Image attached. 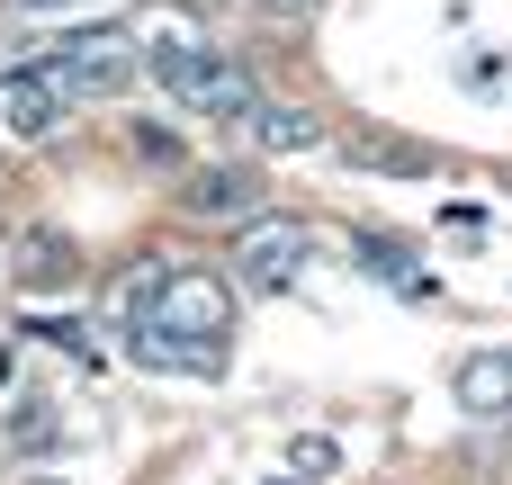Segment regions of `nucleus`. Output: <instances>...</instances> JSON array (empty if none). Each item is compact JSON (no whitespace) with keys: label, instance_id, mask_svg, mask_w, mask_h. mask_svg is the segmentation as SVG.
<instances>
[{"label":"nucleus","instance_id":"obj_9","mask_svg":"<svg viewBox=\"0 0 512 485\" xmlns=\"http://www.w3.org/2000/svg\"><path fill=\"white\" fill-rule=\"evenodd\" d=\"M342 162H360V171H405V180H432V153H423V144H396V135H342Z\"/></svg>","mask_w":512,"mask_h":485},{"label":"nucleus","instance_id":"obj_8","mask_svg":"<svg viewBox=\"0 0 512 485\" xmlns=\"http://www.w3.org/2000/svg\"><path fill=\"white\" fill-rule=\"evenodd\" d=\"M252 144H261V153H315V144H333V135H324V117L261 99V108H252Z\"/></svg>","mask_w":512,"mask_h":485},{"label":"nucleus","instance_id":"obj_10","mask_svg":"<svg viewBox=\"0 0 512 485\" xmlns=\"http://www.w3.org/2000/svg\"><path fill=\"white\" fill-rule=\"evenodd\" d=\"M54 279H72V243H63L54 225L18 234V288H54Z\"/></svg>","mask_w":512,"mask_h":485},{"label":"nucleus","instance_id":"obj_12","mask_svg":"<svg viewBox=\"0 0 512 485\" xmlns=\"http://www.w3.org/2000/svg\"><path fill=\"white\" fill-rule=\"evenodd\" d=\"M252 9H270V18H288V9H315V0H252Z\"/></svg>","mask_w":512,"mask_h":485},{"label":"nucleus","instance_id":"obj_14","mask_svg":"<svg viewBox=\"0 0 512 485\" xmlns=\"http://www.w3.org/2000/svg\"><path fill=\"white\" fill-rule=\"evenodd\" d=\"M270 485H306V477H297V468H288V477H270Z\"/></svg>","mask_w":512,"mask_h":485},{"label":"nucleus","instance_id":"obj_11","mask_svg":"<svg viewBox=\"0 0 512 485\" xmlns=\"http://www.w3.org/2000/svg\"><path fill=\"white\" fill-rule=\"evenodd\" d=\"M279 468H297V477H333V468H342V441H324V432H297V441L279 450Z\"/></svg>","mask_w":512,"mask_h":485},{"label":"nucleus","instance_id":"obj_4","mask_svg":"<svg viewBox=\"0 0 512 485\" xmlns=\"http://www.w3.org/2000/svg\"><path fill=\"white\" fill-rule=\"evenodd\" d=\"M306 252H315V234H306L297 216H279V225H252L234 261H243V279H252V288H297Z\"/></svg>","mask_w":512,"mask_h":485},{"label":"nucleus","instance_id":"obj_3","mask_svg":"<svg viewBox=\"0 0 512 485\" xmlns=\"http://www.w3.org/2000/svg\"><path fill=\"white\" fill-rule=\"evenodd\" d=\"M180 216H198V225L261 216V180H252V171H234V162H207V171H189V180H180Z\"/></svg>","mask_w":512,"mask_h":485},{"label":"nucleus","instance_id":"obj_7","mask_svg":"<svg viewBox=\"0 0 512 485\" xmlns=\"http://www.w3.org/2000/svg\"><path fill=\"white\" fill-rule=\"evenodd\" d=\"M450 387H459V405H468L477 423H495V414H512V351H468Z\"/></svg>","mask_w":512,"mask_h":485},{"label":"nucleus","instance_id":"obj_6","mask_svg":"<svg viewBox=\"0 0 512 485\" xmlns=\"http://www.w3.org/2000/svg\"><path fill=\"white\" fill-rule=\"evenodd\" d=\"M351 261H360L378 288H396V297H432V270H423L414 243H396V234H369V225H360V234H351Z\"/></svg>","mask_w":512,"mask_h":485},{"label":"nucleus","instance_id":"obj_13","mask_svg":"<svg viewBox=\"0 0 512 485\" xmlns=\"http://www.w3.org/2000/svg\"><path fill=\"white\" fill-rule=\"evenodd\" d=\"M18 9H54V0H18ZM63 9H72V0H63Z\"/></svg>","mask_w":512,"mask_h":485},{"label":"nucleus","instance_id":"obj_2","mask_svg":"<svg viewBox=\"0 0 512 485\" xmlns=\"http://www.w3.org/2000/svg\"><path fill=\"white\" fill-rule=\"evenodd\" d=\"M153 63V81L189 108V117H243L252 126V108H261V90H252V72L225 54V45H207V36H189V45H162V54H144Z\"/></svg>","mask_w":512,"mask_h":485},{"label":"nucleus","instance_id":"obj_1","mask_svg":"<svg viewBox=\"0 0 512 485\" xmlns=\"http://www.w3.org/2000/svg\"><path fill=\"white\" fill-rule=\"evenodd\" d=\"M117 315H126V351L144 369L216 378L225 369V333H234V279L153 261V270H126L117 279Z\"/></svg>","mask_w":512,"mask_h":485},{"label":"nucleus","instance_id":"obj_5","mask_svg":"<svg viewBox=\"0 0 512 485\" xmlns=\"http://www.w3.org/2000/svg\"><path fill=\"white\" fill-rule=\"evenodd\" d=\"M0 108H9V135H27V144H36V135H54V126H63V108H72V99H63V81L36 63V72H9V81H0Z\"/></svg>","mask_w":512,"mask_h":485}]
</instances>
